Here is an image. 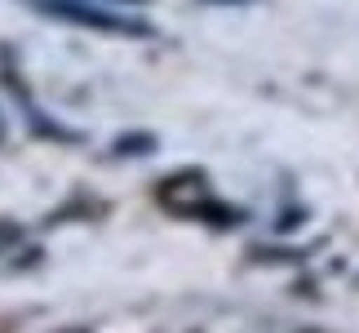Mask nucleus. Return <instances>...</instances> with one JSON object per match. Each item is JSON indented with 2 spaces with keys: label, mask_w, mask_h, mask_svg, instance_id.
Masks as SVG:
<instances>
[{
  "label": "nucleus",
  "mask_w": 359,
  "mask_h": 333,
  "mask_svg": "<svg viewBox=\"0 0 359 333\" xmlns=\"http://www.w3.org/2000/svg\"><path fill=\"white\" fill-rule=\"evenodd\" d=\"M18 235H22V231H18V222H9V218H0V254H5V249H9V244H18Z\"/></svg>",
  "instance_id": "3"
},
{
  "label": "nucleus",
  "mask_w": 359,
  "mask_h": 333,
  "mask_svg": "<svg viewBox=\"0 0 359 333\" xmlns=\"http://www.w3.org/2000/svg\"><path fill=\"white\" fill-rule=\"evenodd\" d=\"M58 333H85V329H58Z\"/></svg>",
  "instance_id": "5"
},
{
  "label": "nucleus",
  "mask_w": 359,
  "mask_h": 333,
  "mask_svg": "<svg viewBox=\"0 0 359 333\" xmlns=\"http://www.w3.org/2000/svg\"><path fill=\"white\" fill-rule=\"evenodd\" d=\"M280 333H311V329H280Z\"/></svg>",
  "instance_id": "4"
},
{
  "label": "nucleus",
  "mask_w": 359,
  "mask_h": 333,
  "mask_svg": "<svg viewBox=\"0 0 359 333\" xmlns=\"http://www.w3.org/2000/svg\"><path fill=\"white\" fill-rule=\"evenodd\" d=\"M40 13L58 22H72V27H89V32H102V36H137V40H151L156 27L147 18H133V13H116V9H102L93 0H36Z\"/></svg>",
  "instance_id": "2"
},
{
  "label": "nucleus",
  "mask_w": 359,
  "mask_h": 333,
  "mask_svg": "<svg viewBox=\"0 0 359 333\" xmlns=\"http://www.w3.org/2000/svg\"><path fill=\"white\" fill-rule=\"evenodd\" d=\"M156 200L173 218H209V222H217V227H236V222H244V209H226V204L217 200V191H213V183H209L204 169L169 174L156 187Z\"/></svg>",
  "instance_id": "1"
}]
</instances>
